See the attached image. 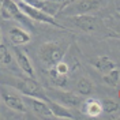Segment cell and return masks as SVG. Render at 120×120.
Instances as JSON below:
<instances>
[{
	"label": "cell",
	"instance_id": "52a82bcc",
	"mask_svg": "<svg viewBox=\"0 0 120 120\" xmlns=\"http://www.w3.org/2000/svg\"><path fill=\"white\" fill-rule=\"evenodd\" d=\"M0 98L3 100V102L6 104L7 108L12 109L15 112L19 113H26L27 112V106L23 101V97L19 91H16L12 87H8L7 85H1L0 86Z\"/></svg>",
	"mask_w": 120,
	"mask_h": 120
},
{
	"label": "cell",
	"instance_id": "44dd1931",
	"mask_svg": "<svg viewBox=\"0 0 120 120\" xmlns=\"http://www.w3.org/2000/svg\"><path fill=\"white\" fill-rule=\"evenodd\" d=\"M1 40H3V36H1V30H0V42H3Z\"/></svg>",
	"mask_w": 120,
	"mask_h": 120
},
{
	"label": "cell",
	"instance_id": "7402d4cb",
	"mask_svg": "<svg viewBox=\"0 0 120 120\" xmlns=\"http://www.w3.org/2000/svg\"><path fill=\"white\" fill-rule=\"evenodd\" d=\"M115 30H116V31H117V33L120 34V27H119V29H115Z\"/></svg>",
	"mask_w": 120,
	"mask_h": 120
},
{
	"label": "cell",
	"instance_id": "ffe728a7",
	"mask_svg": "<svg viewBox=\"0 0 120 120\" xmlns=\"http://www.w3.org/2000/svg\"><path fill=\"white\" fill-rule=\"evenodd\" d=\"M53 67H55V70L61 75H68V72H70V67H68V64L64 60H60L59 63H56Z\"/></svg>",
	"mask_w": 120,
	"mask_h": 120
},
{
	"label": "cell",
	"instance_id": "4fadbf2b",
	"mask_svg": "<svg viewBox=\"0 0 120 120\" xmlns=\"http://www.w3.org/2000/svg\"><path fill=\"white\" fill-rule=\"evenodd\" d=\"M10 38H11V42L15 46H22L30 42L31 36L22 27H11L10 29Z\"/></svg>",
	"mask_w": 120,
	"mask_h": 120
},
{
	"label": "cell",
	"instance_id": "2e32d148",
	"mask_svg": "<svg viewBox=\"0 0 120 120\" xmlns=\"http://www.w3.org/2000/svg\"><path fill=\"white\" fill-rule=\"evenodd\" d=\"M48 76H49L51 82H52L55 86H57V87H64L68 83V75L59 74V72L55 70V67L48 68Z\"/></svg>",
	"mask_w": 120,
	"mask_h": 120
},
{
	"label": "cell",
	"instance_id": "7c38bea8",
	"mask_svg": "<svg viewBox=\"0 0 120 120\" xmlns=\"http://www.w3.org/2000/svg\"><path fill=\"white\" fill-rule=\"evenodd\" d=\"M90 64L102 75L108 74L109 71L116 68V63L108 56H96V57L90 59Z\"/></svg>",
	"mask_w": 120,
	"mask_h": 120
},
{
	"label": "cell",
	"instance_id": "d6986e66",
	"mask_svg": "<svg viewBox=\"0 0 120 120\" xmlns=\"http://www.w3.org/2000/svg\"><path fill=\"white\" fill-rule=\"evenodd\" d=\"M101 104H102V109H104V112L106 113H115L117 112L120 109V105L116 102V101H113L111 98H105V100H101Z\"/></svg>",
	"mask_w": 120,
	"mask_h": 120
},
{
	"label": "cell",
	"instance_id": "cb8c5ba5",
	"mask_svg": "<svg viewBox=\"0 0 120 120\" xmlns=\"http://www.w3.org/2000/svg\"><path fill=\"white\" fill-rule=\"evenodd\" d=\"M42 1H46V0H42Z\"/></svg>",
	"mask_w": 120,
	"mask_h": 120
},
{
	"label": "cell",
	"instance_id": "9c48e42d",
	"mask_svg": "<svg viewBox=\"0 0 120 120\" xmlns=\"http://www.w3.org/2000/svg\"><path fill=\"white\" fill-rule=\"evenodd\" d=\"M23 101L27 108L31 109V112L38 117H44V119H52L53 115L51 112V108L45 100L36 97H29V96H23Z\"/></svg>",
	"mask_w": 120,
	"mask_h": 120
},
{
	"label": "cell",
	"instance_id": "ac0fdd59",
	"mask_svg": "<svg viewBox=\"0 0 120 120\" xmlns=\"http://www.w3.org/2000/svg\"><path fill=\"white\" fill-rule=\"evenodd\" d=\"M12 61V53H10L8 48L3 42H0V64L8 66Z\"/></svg>",
	"mask_w": 120,
	"mask_h": 120
},
{
	"label": "cell",
	"instance_id": "5bb4252c",
	"mask_svg": "<svg viewBox=\"0 0 120 120\" xmlns=\"http://www.w3.org/2000/svg\"><path fill=\"white\" fill-rule=\"evenodd\" d=\"M46 102H48L49 108H51V112H52L53 117H56V119H74V115L71 113L70 108L59 104V102H56V101H53L51 98H49Z\"/></svg>",
	"mask_w": 120,
	"mask_h": 120
},
{
	"label": "cell",
	"instance_id": "3957f363",
	"mask_svg": "<svg viewBox=\"0 0 120 120\" xmlns=\"http://www.w3.org/2000/svg\"><path fill=\"white\" fill-rule=\"evenodd\" d=\"M102 7V0H72L63 6L59 14L61 16H74V15L91 14Z\"/></svg>",
	"mask_w": 120,
	"mask_h": 120
},
{
	"label": "cell",
	"instance_id": "5b68a950",
	"mask_svg": "<svg viewBox=\"0 0 120 120\" xmlns=\"http://www.w3.org/2000/svg\"><path fill=\"white\" fill-rule=\"evenodd\" d=\"M68 19L71 23H74L78 29L85 33H98L102 30H108L105 23L102 22V19H100L91 14L74 15V16H68Z\"/></svg>",
	"mask_w": 120,
	"mask_h": 120
},
{
	"label": "cell",
	"instance_id": "30bf717a",
	"mask_svg": "<svg viewBox=\"0 0 120 120\" xmlns=\"http://www.w3.org/2000/svg\"><path fill=\"white\" fill-rule=\"evenodd\" d=\"M12 55H14L15 60H16V64L18 67L22 70V72L27 76H31V78H36V71H34V67H33V63L30 57L26 55V52L23 51L22 48L19 46H15L12 48Z\"/></svg>",
	"mask_w": 120,
	"mask_h": 120
},
{
	"label": "cell",
	"instance_id": "9a60e30c",
	"mask_svg": "<svg viewBox=\"0 0 120 120\" xmlns=\"http://www.w3.org/2000/svg\"><path fill=\"white\" fill-rule=\"evenodd\" d=\"M75 90H76V93H78L79 96H82V97H89V96H91V94L94 93L96 87H94V83L91 82L89 78H81V79L78 81V83H76Z\"/></svg>",
	"mask_w": 120,
	"mask_h": 120
},
{
	"label": "cell",
	"instance_id": "6da1fadb",
	"mask_svg": "<svg viewBox=\"0 0 120 120\" xmlns=\"http://www.w3.org/2000/svg\"><path fill=\"white\" fill-rule=\"evenodd\" d=\"M4 85L11 86L12 89H15L16 91H19L22 96H29V97H36L41 98L48 101L49 98L45 93V89L38 83V81L36 78L31 76H12L10 79V82H4Z\"/></svg>",
	"mask_w": 120,
	"mask_h": 120
},
{
	"label": "cell",
	"instance_id": "e0dca14e",
	"mask_svg": "<svg viewBox=\"0 0 120 120\" xmlns=\"http://www.w3.org/2000/svg\"><path fill=\"white\" fill-rule=\"evenodd\" d=\"M102 81H104L108 86H111V87H117V85H119V82H120V71L117 68L109 71L108 74L102 75Z\"/></svg>",
	"mask_w": 120,
	"mask_h": 120
},
{
	"label": "cell",
	"instance_id": "603a6c76",
	"mask_svg": "<svg viewBox=\"0 0 120 120\" xmlns=\"http://www.w3.org/2000/svg\"><path fill=\"white\" fill-rule=\"evenodd\" d=\"M70 1H72V0H68V1H67V3H70ZM67 3H66V4H67ZM66 4H64V6H66Z\"/></svg>",
	"mask_w": 120,
	"mask_h": 120
},
{
	"label": "cell",
	"instance_id": "ba28073f",
	"mask_svg": "<svg viewBox=\"0 0 120 120\" xmlns=\"http://www.w3.org/2000/svg\"><path fill=\"white\" fill-rule=\"evenodd\" d=\"M0 15L3 19H12L19 23H25L29 26V18L21 11V8L18 7L15 0H1L0 4Z\"/></svg>",
	"mask_w": 120,
	"mask_h": 120
},
{
	"label": "cell",
	"instance_id": "8992f818",
	"mask_svg": "<svg viewBox=\"0 0 120 120\" xmlns=\"http://www.w3.org/2000/svg\"><path fill=\"white\" fill-rule=\"evenodd\" d=\"M44 89L48 98H51V100L64 105L67 108H79V105H81V102L83 100V97L79 96L76 91L75 93L74 91H66V90H61V87H59V89L44 87Z\"/></svg>",
	"mask_w": 120,
	"mask_h": 120
},
{
	"label": "cell",
	"instance_id": "277c9868",
	"mask_svg": "<svg viewBox=\"0 0 120 120\" xmlns=\"http://www.w3.org/2000/svg\"><path fill=\"white\" fill-rule=\"evenodd\" d=\"M15 1H16L18 7L21 8V11L29 18L30 21H36V22H41V23H48V25L55 26V27H57V29L70 30L67 26H64V25H61V23L57 22L53 15L48 14V12H45V11H42V10H40V8H37V7H33V6H30L27 3L22 1V0H15Z\"/></svg>",
	"mask_w": 120,
	"mask_h": 120
},
{
	"label": "cell",
	"instance_id": "8fae6325",
	"mask_svg": "<svg viewBox=\"0 0 120 120\" xmlns=\"http://www.w3.org/2000/svg\"><path fill=\"white\" fill-rule=\"evenodd\" d=\"M79 111L85 116H89V117H98V116H101L104 113L101 100L94 98V97L83 98L81 105H79Z\"/></svg>",
	"mask_w": 120,
	"mask_h": 120
},
{
	"label": "cell",
	"instance_id": "7a4b0ae2",
	"mask_svg": "<svg viewBox=\"0 0 120 120\" xmlns=\"http://www.w3.org/2000/svg\"><path fill=\"white\" fill-rule=\"evenodd\" d=\"M70 44H60L56 41H46L38 48V57L45 64V67H53L56 63L63 60Z\"/></svg>",
	"mask_w": 120,
	"mask_h": 120
}]
</instances>
